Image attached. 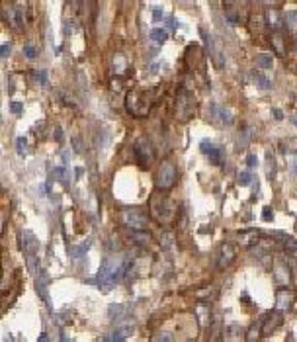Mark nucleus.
I'll use <instances>...</instances> for the list:
<instances>
[{"mask_svg":"<svg viewBox=\"0 0 297 342\" xmlns=\"http://www.w3.org/2000/svg\"><path fill=\"white\" fill-rule=\"evenodd\" d=\"M55 141H63V131H61V127L55 129Z\"/></svg>","mask_w":297,"mask_h":342,"instance_id":"obj_46","label":"nucleus"},{"mask_svg":"<svg viewBox=\"0 0 297 342\" xmlns=\"http://www.w3.org/2000/svg\"><path fill=\"white\" fill-rule=\"evenodd\" d=\"M243 6H245V4H235V2H225V4H223L225 18L229 20V24L237 26V24L243 22V16H241V12H239V8H243Z\"/></svg>","mask_w":297,"mask_h":342,"instance_id":"obj_17","label":"nucleus"},{"mask_svg":"<svg viewBox=\"0 0 297 342\" xmlns=\"http://www.w3.org/2000/svg\"><path fill=\"white\" fill-rule=\"evenodd\" d=\"M83 170H84V168H75V178H77V180L81 178V176H83V174H84Z\"/></svg>","mask_w":297,"mask_h":342,"instance_id":"obj_48","label":"nucleus"},{"mask_svg":"<svg viewBox=\"0 0 297 342\" xmlns=\"http://www.w3.org/2000/svg\"><path fill=\"white\" fill-rule=\"evenodd\" d=\"M159 244L165 248V250H172L174 248V237L170 231H161L159 233Z\"/></svg>","mask_w":297,"mask_h":342,"instance_id":"obj_24","label":"nucleus"},{"mask_svg":"<svg viewBox=\"0 0 297 342\" xmlns=\"http://www.w3.org/2000/svg\"><path fill=\"white\" fill-rule=\"evenodd\" d=\"M264 164H266V176L272 180L274 176H276V161H274V155H272V151H266Z\"/></svg>","mask_w":297,"mask_h":342,"instance_id":"obj_25","label":"nucleus"},{"mask_svg":"<svg viewBox=\"0 0 297 342\" xmlns=\"http://www.w3.org/2000/svg\"><path fill=\"white\" fill-rule=\"evenodd\" d=\"M262 219H264V221H272V219H274V210H272V208H264V210H262Z\"/></svg>","mask_w":297,"mask_h":342,"instance_id":"obj_39","label":"nucleus"},{"mask_svg":"<svg viewBox=\"0 0 297 342\" xmlns=\"http://www.w3.org/2000/svg\"><path fill=\"white\" fill-rule=\"evenodd\" d=\"M196 108H198V102H196L194 94L188 92V90H180L178 96H176V102H174V117L180 123H186L188 119L194 117Z\"/></svg>","mask_w":297,"mask_h":342,"instance_id":"obj_4","label":"nucleus"},{"mask_svg":"<svg viewBox=\"0 0 297 342\" xmlns=\"http://www.w3.org/2000/svg\"><path fill=\"white\" fill-rule=\"evenodd\" d=\"M270 239H274L278 244H281V248H285L287 252H291V254L297 256V241L293 237H289L285 233H280V231H270Z\"/></svg>","mask_w":297,"mask_h":342,"instance_id":"obj_13","label":"nucleus"},{"mask_svg":"<svg viewBox=\"0 0 297 342\" xmlns=\"http://www.w3.org/2000/svg\"><path fill=\"white\" fill-rule=\"evenodd\" d=\"M119 309H123V305H110V319H117L119 315H123Z\"/></svg>","mask_w":297,"mask_h":342,"instance_id":"obj_37","label":"nucleus"},{"mask_svg":"<svg viewBox=\"0 0 297 342\" xmlns=\"http://www.w3.org/2000/svg\"><path fill=\"white\" fill-rule=\"evenodd\" d=\"M176 178H178V170H176V164L172 161H163L159 164V170H157V178H155V184H157V190L161 192H168L174 188L176 184Z\"/></svg>","mask_w":297,"mask_h":342,"instance_id":"obj_5","label":"nucleus"},{"mask_svg":"<svg viewBox=\"0 0 297 342\" xmlns=\"http://www.w3.org/2000/svg\"><path fill=\"white\" fill-rule=\"evenodd\" d=\"M256 164H258V159H256V155H252V153H250V155H247V166H248V168H254Z\"/></svg>","mask_w":297,"mask_h":342,"instance_id":"obj_40","label":"nucleus"},{"mask_svg":"<svg viewBox=\"0 0 297 342\" xmlns=\"http://www.w3.org/2000/svg\"><path fill=\"white\" fill-rule=\"evenodd\" d=\"M59 338H61V342H68V338H66L63 332H61V336H59Z\"/></svg>","mask_w":297,"mask_h":342,"instance_id":"obj_50","label":"nucleus"},{"mask_svg":"<svg viewBox=\"0 0 297 342\" xmlns=\"http://www.w3.org/2000/svg\"><path fill=\"white\" fill-rule=\"evenodd\" d=\"M163 10H161V8H157V10H155V12H153V20H155V22H161V20H163Z\"/></svg>","mask_w":297,"mask_h":342,"instance_id":"obj_44","label":"nucleus"},{"mask_svg":"<svg viewBox=\"0 0 297 342\" xmlns=\"http://www.w3.org/2000/svg\"><path fill=\"white\" fill-rule=\"evenodd\" d=\"M133 151H135V157H137V163L141 168H147L148 164L153 163V147L148 143L145 137H139L135 143H133Z\"/></svg>","mask_w":297,"mask_h":342,"instance_id":"obj_8","label":"nucleus"},{"mask_svg":"<svg viewBox=\"0 0 297 342\" xmlns=\"http://www.w3.org/2000/svg\"><path fill=\"white\" fill-rule=\"evenodd\" d=\"M237 256V244L233 243H223L219 248V254H217V268L219 270H225L229 268Z\"/></svg>","mask_w":297,"mask_h":342,"instance_id":"obj_9","label":"nucleus"},{"mask_svg":"<svg viewBox=\"0 0 297 342\" xmlns=\"http://www.w3.org/2000/svg\"><path fill=\"white\" fill-rule=\"evenodd\" d=\"M291 301H293V293L289 290H278V295H276V305H278V311H287L291 307Z\"/></svg>","mask_w":297,"mask_h":342,"instance_id":"obj_20","label":"nucleus"},{"mask_svg":"<svg viewBox=\"0 0 297 342\" xmlns=\"http://www.w3.org/2000/svg\"><path fill=\"white\" fill-rule=\"evenodd\" d=\"M121 221L125 227H129L131 231H145L148 225L147 215L139 210H123L121 212Z\"/></svg>","mask_w":297,"mask_h":342,"instance_id":"obj_7","label":"nucleus"},{"mask_svg":"<svg viewBox=\"0 0 297 342\" xmlns=\"http://www.w3.org/2000/svg\"><path fill=\"white\" fill-rule=\"evenodd\" d=\"M133 332H135V326L133 325L116 326V328L104 338V342H125V338H129Z\"/></svg>","mask_w":297,"mask_h":342,"instance_id":"obj_15","label":"nucleus"},{"mask_svg":"<svg viewBox=\"0 0 297 342\" xmlns=\"http://www.w3.org/2000/svg\"><path fill=\"white\" fill-rule=\"evenodd\" d=\"M293 123H295V125H297V115H295V117H293Z\"/></svg>","mask_w":297,"mask_h":342,"instance_id":"obj_51","label":"nucleus"},{"mask_svg":"<svg viewBox=\"0 0 297 342\" xmlns=\"http://www.w3.org/2000/svg\"><path fill=\"white\" fill-rule=\"evenodd\" d=\"M270 43H272V49H274V53L278 55V57H285L287 55V49H285V39H283V35L281 32H272L270 33Z\"/></svg>","mask_w":297,"mask_h":342,"instance_id":"obj_18","label":"nucleus"},{"mask_svg":"<svg viewBox=\"0 0 297 342\" xmlns=\"http://www.w3.org/2000/svg\"><path fill=\"white\" fill-rule=\"evenodd\" d=\"M295 49H297V37H295Z\"/></svg>","mask_w":297,"mask_h":342,"instance_id":"obj_52","label":"nucleus"},{"mask_svg":"<svg viewBox=\"0 0 297 342\" xmlns=\"http://www.w3.org/2000/svg\"><path fill=\"white\" fill-rule=\"evenodd\" d=\"M223 342H245V330L239 325H229L223 332Z\"/></svg>","mask_w":297,"mask_h":342,"instance_id":"obj_19","label":"nucleus"},{"mask_svg":"<svg viewBox=\"0 0 297 342\" xmlns=\"http://www.w3.org/2000/svg\"><path fill=\"white\" fill-rule=\"evenodd\" d=\"M211 115H213L215 121H219L221 125H233V112L229 108H225V106H221V104H217V102H211Z\"/></svg>","mask_w":297,"mask_h":342,"instance_id":"obj_12","label":"nucleus"},{"mask_svg":"<svg viewBox=\"0 0 297 342\" xmlns=\"http://www.w3.org/2000/svg\"><path fill=\"white\" fill-rule=\"evenodd\" d=\"M8 55H10V43H4V45H2V51H0V57H2V59H8Z\"/></svg>","mask_w":297,"mask_h":342,"instance_id":"obj_43","label":"nucleus"},{"mask_svg":"<svg viewBox=\"0 0 297 342\" xmlns=\"http://www.w3.org/2000/svg\"><path fill=\"white\" fill-rule=\"evenodd\" d=\"M199 35H201V39H203V49H205V53L211 57L213 65L217 66V69H223V66H225V55H223V51L219 47L217 39L211 35V32H209L207 28H199Z\"/></svg>","mask_w":297,"mask_h":342,"instance_id":"obj_6","label":"nucleus"},{"mask_svg":"<svg viewBox=\"0 0 297 342\" xmlns=\"http://www.w3.org/2000/svg\"><path fill=\"white\" fill-rule=\"evenodd\" d=\"M90 246H92V239H86L84 243L81 244H75V246H68V254H70V258H83L84 254L90 250Z\"/></svg>","mask_w":297,"mask_h":342,"instance_id":"obj_21","label":"nucleus"},{"mask_svg":"<svg viewBox=\"0 0 297 342\" xmlns=\"http://www.w3.org/2000/svg\"><path fill=\"white\" fill-rule=\"evenodd\" d=\"M262 241V233L252 229V231H239L237 233V243L245 248H254L256 244Z\"/></svg>","mask_w":297,"mask_h":342,"instance_id":"obj_11","label":"nucleus"},{"mask_svg":"<svg viewBox=\"0 0 297 342\" xmlns=\"http://www.w3.org/2000/svg\"><path fill=\"white\" fill-rule=\"evenodd\" d=\"M256 65L260 69H272L274 66V57L268 55V53H260V55H256Z\"/></svg>","mask_w":297,"mask_h":342,"instance_id":"obj_28","label":"nucleus"},{"mask_svg":"<svg viewBox=\"0 0 297 342\" xmlns=\"http://www.w3.org/2000/svg\"><path fill=\"white\" fill-rule=\"evenodd\" d=\"M37 342H51L49 334H45V332H43V334H41V336H39V338H37Z\"/></svg>","mask_w":297,"mask_h":342,"instance_id":"obj_47","label":"nucleus"},{"mask_svg":"<svg viewBox=\"0 0 297 342\" xmlns=\"http://www.w3.org/2000/svg\"><path fill=\"white\" fill-rule=\"evenodd\" d=\"M16 151L20 157H26V151H28V141H26V137H18L16 139Z\"/></svg>","mask_w":297,"mask_h":342,"instance_id":"obj_33","label":"nucleus"},{"mask_svg":"<svg viewBox=\"0 0 297 342\" xmlns=\"http://www.w3.org/2000/svg\"><path fill=\"white\" fill-rule=\"evenodd\" d=\"M32 77L39 86H47V82H49V79H47V71H33Z\"/></svg>","mask_w":297,"mask_h":342,"instance_id":"obj_30","label":"nucleus"},{"mask_svg":"<svg viewBox=\"0 0 297 342\" xmlns=\"http://www.w3.org/2000/svg\"><path fill=\"white\" fill-rule=\"evenodd\" d=\"M274 117H276V119H283V114H281L280 110H274Z\"/></svg>","mask_w":297,"mask_h":342,"instance_id":"obj_49","label":"nucleus"},{"mask_svg":"<svg viewBox=\"0 0 297 342\" xmlns=\"http://www.w3.org/2000/svg\"><path fill=\"white\" fill-rule=\"evenodd\" d=\"M22 108H24V106H22V102H12V104H10V112H12V114H16V115L22 114Z\"/></svg>","mask_w":297,"mask_h":342,"instance_id":"obj_38","label":"nucleus"},{"mask_svg":"<svg viewBox=\"0 0 297 342\" xmlns=\"http://www.w3.org/2000/svg\"><path fill=\"white\" fill-rule=\"evenodd\" d=\"M250 79L256 82L260 88H264V90L272 88V79H270L266 73H250Z\"/></svg>","mask_w":297,"mask_h":342,"instance_id":"obj_23","label":"nucleus"},{"mask_svg":"<svg viewBox=\"0 0 297 342\" xmlns=\"http://www.w3.org/2000/svg\"><path fill=\"white\" fill-rule=\"evenodd\" d=\"M285 24H287V28H289V30L297 32V10L285 14Z\"/></svg>","mask_w":297,"mask_h":342,"instance_id":"obj_32","label":"nucleus"},{"mask_svg":"<svg viewBox=\"0 0 297 342\" xmlns=\"http://www.w3.org/2000/svg\"><path fill=\"white\" fill-rule=\"evenodd\" d=\"M18 8H20L18 4H14V6H4V20L10 24V28L22 30V28H24V18H22V12H20Z\"/></svg>","mask_w":297,"mask_h":342,"instance_id":"obj_14","label":"nucleus"},{"mask_svg":"<svg viewBox=\"0 0 297 342\" xmlns=\"http://www.w3.org/2000/svg\"><path fill=\"white\" fill-rule=\"evenodd\" d=\"M114 66H116V73H121V71H125V66H127V59H125L123 55H116Z\"/></svg>","mask_w":297,"mask_h":342,"instance_id":"obj_34","label":"nucleus"},{"mask_svg":"<svg viewBox=\"0 0 297 342\" xmlns=\"http://www.w3.org/2000/svg\"><path fill=\"white\" fill-rule=\"evenodd\" d=\"M133 266L131 258L125 256H110L102 262L98 274L92 280V284H96L100 290H112L116 284H119V280H123L127 270Z\"/></svg>","mask_w":297,"mask_h":342,"instance_id":"obj_1","label":"nucleus"},{"mask_svg":"<svg viewBox=\"0 0 297 342\" xmlns=\"http://www.w3.org/2000/svg\"><path fill=\"white\" fill-rule=\"evenodd\" d=\"M24 55H26L28 59H35V57H37V47H35L33 43H26V45H24Z\"/></svg>","mask_w":297,"mask_h":342,"instance_id":"obj_35","label":"nucleus"},{"mask_svg":"<svg viewBox=\"0 0 297 342\" xmlns=\"http://www.w3.org/2000/svg\"><path fill=\"white\" fill-rule=\"evenodd\" d=\"M148 208H151V217L157 219L161 225H170L176 219V203L165 192H157L151 195Z\"/></svg>","mask_w":297,"mask_h":342,"instance_id":"obj_2","label":"nucleus"},{"mask_svg":"<svg viewBox=\"0 0 297 342\" xmlns=\"http://www.w3.org/2000/svg\"><path fill=\"white\" fill-rule=\"evenodd\" d=\"M274 276H276L280 286H287L291 282V270H289V266L285 262L278 260L276 266H274Z\"/></svg>","mask_w":297,"mask_h":342,"instance_id":"obj_16","label":"nucleus"},{"mask_svg":"<svg viewBox=\"0 0 297 342\" xmlns=\"http://www.w3.org/2000/svg\"><path fill=\"white\" fill-rule=\"evenodd\" d=\"M198 317H199V325L209 326V323H211V313H209V307H207V305H199Z\"/></svg>","mask_w":297,"mask_h":342,"instance_id":"obj_27","label":"nucleus"},{"mask_svg":"<svg viewBox=\"0 0 297 342\" xmlns=\"http://www.w3.org/2000/svg\"><path fill=\"white\" fill-rule=\"evenodd\" d=\"M166 26H168V28H172V32H174V28L178 26V20H176L174 16H168L166 18Z\"/></svg>","mask_w":297,"mask_h":342,"instance_id":"obj_42","label":"nucleus"},{"mask_svg":"<svg viewBox=\"0 0 297 342\" xmlns=\"http://www.w3.org/2000/svg\"><path fill=\"white\" fill-rule=\"evenodd\" d=\"M281 321H283V313L281 311H270V313H266L264 317L260 319V325H262V334H272L278 326L281 325Z\"/></svg>","mask_w":297,"mask_h":342,"instance_id":"obj_10","label":"nucleus"},{"mask_svg":"<svg viewBox=\"0 0 297 342\" xmlns=\"http://www.w3.org/2000/svg\"><path fill=\"white\" fill-rule=\"evenodd\" d=\"M260 336H262V325H260V321H256L254 325L250 326L247 338H248V342H256L258 338H260Z\"/></svg>","mask_w":297,"mask_h":342,"instance_id":"obj_29","label":"nucleus"},{"mask_svg":"<svg viewBox=\"0 0 297 342\" xmlns=\"http://www.w3.org/2000/svg\"><path fill=\"white\" fill-rule=\"evenodd\" d=\"M213 147H215V145L211 143V141H209V139H203V141L199 143V151H201V153H203V155L207 157V155L211 153V149H213Z\"/></svg>","mask_w":297,"mask_h":342,"instance_id":"obj_36","label":"nucleus"},{"mask_svg":"<svg viewBox=\"0 0 297 342\" xmlns=\"http://www.w3.org/2000/svg\"><path fill=\"white\" fill-rule=\"evenodd\" d=\"M250 178H252V176H250V172H241V174H239V182H241L243 186H245V184H248V182H250Z\"/></svg>","mask_w":297,"mask_h":342,"instance_id":"obj_41","label":"nucleus"},{"mask_svg":"<svg viewBox=\"0 0 297 342\" xmlns=\"http://www.w3.org/2000/svg\"><path fill=\"white\" fill-rule=\"evenodd\" d=\"M153 342H174V336H172V332H168V330H159V332L155 334Z\"/></svg>","mask_w":297,"mask_h":342,"instance_id":"obj_31","label":"nucleus"},{"mask_svg":"<svg viewBox=\"0 0 297 342\" xmlns=\"http://www.w3.org/2000/svg\"><path fill=\"white\" fill-rule=\"evenodd\" d=\"M207 159H209V163L213 164V166H223V164H225V153H223L221 147L215 145L213 149H211V153L207 155Z\"/></svg>","mask_w":297,"mask_h":342,"instance_id":"obj_22","label":"nucleus"},{"mask_svg":"<svg viewBox=\"0 0 297 342\" xmlns=\"http://www.w3.org/2000/svg\"><path fill=\"white\" fill-rule=\"evenodd\" d=\"M155 94L153 92H129L125 96V108L135 117H145L151 112Z\"/></svg>","mask_w":297,"mask_h":342,"instance_id":"obj_3","label":"nucleus"},{"mask_svg":"<svg viewBox=\"0 0 297 342\" xmlns=\"http://www.w3.org/2000/svg\"><path fill=\"white\" fill-rule=\"evenodd\" d=\"M151 39L155 41V43H165L166 39H168V30L165 28H155V30H151Z\"/></svg>","mask_w":297,"mask_h":342,"instance_id":"obj_26","label":"nucleus"},{"mask_svg":"<svg viewBox=\"0 0 297 342\" xmlns=\"http://www.w3.org/2000/svg\"><path fill=\"white\" fill-rule=\"evenodd\" d=\"M72 149H75L77 153L83 149V147H81V141H79V137H75V139H72Z\"/></svg>","mask_w":297,"mask_h":342,"instance_id":"obj_45","label":"nucleus"}]
</instances>
